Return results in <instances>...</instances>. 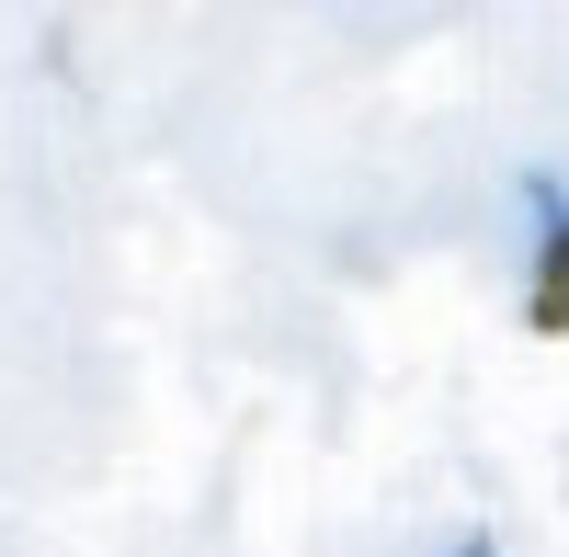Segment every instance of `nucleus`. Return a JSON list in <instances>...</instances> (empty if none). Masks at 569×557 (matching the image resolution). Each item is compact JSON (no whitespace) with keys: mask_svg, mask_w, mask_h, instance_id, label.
Wrapping results in <instances>:
<instances>
[{"mask_svg":"<svg viewBox=\"0 0 569 557\" xmlns=\"http://www.w3.org/2000/svg\"><path fill=\"white\" fill-rule=\"evenodd\" d=\"M536 216H547V251H536L525 318H536V331H569V194H558V182H536Z\"/></svg>","mask_w":569,"mask_h":557,"instance_id":"nucleus-1","label":"nucleus"},{"mask_svg":"<svg viewBox=\"0 0 569 557\" xmlns=\"http://www.w3.org/2000/svg\"><path fill=\"white\" fill-rule=\"evenodd\" d=\"M456 557H501V546H490V535H467V546H456Z\"/></svg>","mask_w":569,"mask_h":557,"instance_id":"nucleus-2","label":"nucleus"}]
</instances>
